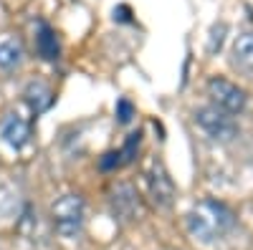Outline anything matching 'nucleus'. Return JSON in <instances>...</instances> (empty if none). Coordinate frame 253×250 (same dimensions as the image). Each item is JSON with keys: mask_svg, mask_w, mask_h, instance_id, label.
I'll list each match as a JSON object with an SVG mask.
<instances>
[{"mask_svg": "<svg viewBox=\"0 0 253 250\" xmlns=\"http://www.w3.org/2000/svg\"><path fill=\"white\" fill-rule=\"evenodd\" d=\"M225 33H228V26L225 23H215L213 31H210V40H208V51L210 53H218L223 40H225Z\"/></svg>", "mask_w": 253, "mask_h": 250, "instance_id": "obj_13", "label": "nucleus"}, {"mask_svg": "<svg viewBox=\"0 0 253 250\" xmlns=\"http://www.w3.org/2000/svg\"><path fill=\"white\" fill-rule=\"evenodd\" d=\"M195 124L215 142H230L233 137H238L236 121L218 107H200L195 111Z\"/></svg>", "mask_w": 253, "mask_h": 250, "instance_id": "obj_3", "label": "nucleus"}, {"mask_svg": "<svg viewBox=\"0 0 253 250\" xmlns=\"http://www.w3.org/2000/svg\"><path fill=\"white\" fill-rule=\"evenodd\" d=\"M233 213L218 200H203L187 213V230L200 243H213L233 227Z\"/></svg>", "mask_w": 253, "mask_h": 250, "instance_id": "obj_1", "label": "nucleus"}, {"mask_svg": "<svg viewBox=\"0 0 253 250\" xmlns=\"http://www.w3.org/2000/svg\"><path fill=\"white\" fill-rule=\"evenodd\" d=\"M38 33H36V51L41 58H46V61H56L61 56V46H58V38H56V31L43 23V20H38Z\"/></svg>", "mask_w": 253, "mask_h": 250, "instance_id": "obj_9", "label": "nucleus"}, {"mask_svg": "<svg viewBox=\"0 0 253 250\" xmlns=\"http://www.w3.org/2000/svg\"><path fill=\"white\" fill-rule=\"evenodd\" d=\"M132 116H134V104L129 99H119L117 101V119H119V124H129Z\"/></svg>", "mask_w": 253, "mask_h": 250, "instance_id": "obj_14", "label": "nucleus"}, {"mask_svg": "<svg viewBox=\"0 0 253 250\" xmlns=\"http://www.w3.org/2000/svg\"><path fill=\"white\" fill-rule=\"evenodd\" d=\"M147 184H150V195H152V202L157 207H170L172 200H175V182L172 177L167 175V170L155 162L152 170L147 172Z\"/></svg>", "mask_w": 253, "mask_h": 250, "instance_id": "obj_5", "label": "nucleus"}, {"mask_svg": "<svg viewBox=\"0 0 253 250\" xmlns=\"http://www.w3.org/2000/svg\"><path fill=\"white\" fill-rule=\"evenodd\" d=\"M112 207H114V215L124 217V220H134L139 215V195L132 184H119L117 190L112 192Z\"/></svg>", "mask_w": 253, "mask_h": 250, "instance_id": "obj_7", "label": "nucleus"}, {"mask_svg": "<svg viewBox=\"0 0 253 250\" xmlns=\"http://www.w3.org/2000/svg\"><path fill=\"white\" fill-rule=\"evenodd\" d=\"M208 94H210V99L215 101V107L220 111H225V114L243 111L246 109V101H248V96H246L243 89H238L236 83H230V81H225L220 76H213V78L208 81Z\"/></svg>", "mask_w": 253, "mask_h": 250, "instance_id": "obj_4", "label": "nucleus"}, {"mask_svg": "<svg viewBox=\"0 0 253 250\" xmlns=\"http://www.w3.org/2000/svg\"><path fill=\"white\" fill-rule=\"evenodd\" d=\"M23 96H26V104L31 107L33 114H43L51 107V101H53V91L46 86L43 81H31L26 86V91H23Z\"/></svg>", "mask_w": 253, "mask_h": 250, "instance_id": "obj_10", "label": "nucleus"}, {"mask_svg": "<svg viewBox=\"0 0 253 250\" xmlns=\"http://www.w3.org/2000/svg\"><path fill=\"white\" fill-rule=\"evenodd\" d=\"M139 139H142V134L139 132H132L129 137H126L124 147L119 152H107V154L101 157V170H117V167L132 162L134 154H137V149H139Z\"/></svg>", "mask_w": 253, "mask_h": 250, "instance_id": "obj_8", "label": "nucleus"}, {"mask_svg": "<svg viewBox=\"0 0 253 250\" xmlns=\"http://www.w3.org/2000/svg\"><path fill=\"white\" fill-rule=\"evenodd\" d=\"M23 61V46L15 38H5L0 43V69L3 71H13L15 66H20Z\"/></svg>", "mask_w": 253, "mask_h": 250, "instance_id": "obj_12", "label": "nucleus"}, {"mask_svg": "<svg viewBox=\"0 0 253 250\" xmlns=\"http://www.w3.org/2000/svg\"><path fill=\"white\" fill-rule=\"evenodd\" d=\"M233 64L246 71L253 73V33H241L233 43Z\"/></svg>", "mask_w": 253, "mask_h": 250, "instance_id": "obj_11", "label": "nucleus"}, {"mask_svg": "<svg viewBox=\"0 0 253 250\" xmlns=\"http://www.w3.org/2000/svg\"><path fill=\"white\" fill-rule=\"evenodd\" d=\"M51 215L56 233H61L63 238H74L84 225V200L79 195H63L51 205Z\"/></svg>", "mask_w": 253, "mask_h": 250, "instance_id": "obj_2", "label": "nucleus"}, {"mask_svg": "<svg viewBox=\"0 0 253 250\" xmlns=\"http://www.w3.org/2000/svg\"><path fill=\"white\" fill-rule=\"evenodd\" d=\"M0 139L13 149H23L31 142V124L18 114H8L0 121Z\"/></svg>", "mask_w": 253, "mask_h": 250, "instance_id": "obj_6", "label": "nucleus"}]
</instances>
